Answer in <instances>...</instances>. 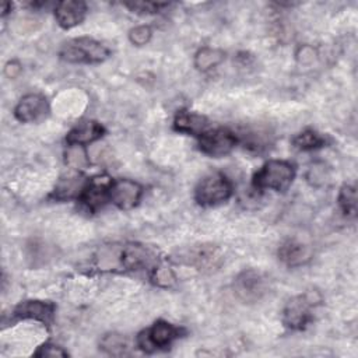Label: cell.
Instances as JSON below:
<instances>
[{
	"instance_id": "24",
	"label": "cell",
	"mask_w": 358,
	"mask_h": 358,
	"mask_svg": "<svg viewBox=\"0 0 358 358\" xmlns=\"http://www.w3.org/2000/svg\"><path fill=\"white\" fill-rule=\"evenodd\" d=\"M152 36V29L148 27V25H138V27H134L133 29H130L129 32V39L133 45H137V46H143L145 43L150 42Z\"/></svg>"
},
{
	"instance_id": "21",
	"label": "cell",
	"mask_w": 358,
	"mask_h": 358,
	"mask_svg": "<svg viewBox=\"0 0 358 358\" xmlns=\"http://www.w3.org/2000/svg\"><path fill=\"white\" fill-rule=\"evenodd\" d=\"M101 348L109 355H124L127 352V341L123 336L110 333L106 334L101 341Z\"/></svg>"
},
{
	"instance_id": "13",
	"label": "cell",
	"mask_w": 358,
	"mask_h": 358,
	"mask_svg": "<svg viewBox=\"0 0 358 358\" xmlns=\"http://www.w3.org/2000/svg\"><path fill=\"white\" fill-rule=\"evenodd\" d=\"M105 133V129L102 124L94 120H84L74 126L66 137V141L69 145H85L90 144L98 138H101Z\"/></svg>"
},
{
	"instance_id": "23",
	"label": "cell",
	"mask_w": 358,
	"mask_h": 358,
	"mask_svg": "<svg viewBox=\"0 0 358 358\" xmlns=\"http://www.w3.org/2000/svg\"><path fill=\"white\" fill-rule=\"evenodd\" d=\"M151 280L155 285L162 287V288H168L172 287L176 281V277L173 274V271L166 267V266H158L152 270L151 273Z\"/></svg>"
},
{
	"instance_id": "16",
	"label": "cell",
	"mask_w": 358,
	"mask_h": 358,
	"mask_svg": "<svg viewBox=\"0 0 358 358\" xmlns=\"http://www.w3.org/2000/svg\"><path fill=\"white\" fill-rule=\"evenodd\" d=\"M186 257L189 259V264L196 266L199 270H204L215 267L220 255L218 250L213 246H197L192 249Z\"/></svg>"
},
{
	"instance_id": "12",
	"label": "cell",
	"mask_w": 358,
	"mask_h": 358,
	"mask_svg": "<svg viewBox=\"0 0 358 358\" xmlns=\"http://www.w3.org/2000/svg\"><path fill=\"white\" fill-rule=\"evenodd\" d=\"M87 14V4L80 0H64L56 4L55 17L57 24L64 28L70 29L83 22Z\"/></svg>"
},
{
	"instance_id": "11",
	"label": "cell",
	"mask_w": 358,
	"mask_h": 358,
	"mask_svg": "<svg viewBox=\"0 0 358 358\" xmlns=\"http://www.w3.org/2000/svg\"><path fill=\"white\" fill-rule=\"evenodd\" d=\"M55 310V305L49 301L31 299L18 303L14 309V316L18 319H34L49 324L53 322Z\"/></svg>"
},
{
	"instance_id": "20",
	"label": "cell",
	"mask_w": 358,
	"mask_h": 358,
	"mask_svg": "<svg viewBox=\"0 0 358 358\" xmlns=\"http://www.w3.org/2000/svg\"><path fill=\"white\" fill-rule=\"evenodd\" d=\"M84 185L78 176H70L67 179H62L56 186L55 196L57 199H70L73 196H80Z\"/></svg>"
},
{
	"instance_id": "26",
	"label": "cell",
	"mask_w": 358,
	"mask_h": 358,
	"mask_svg": "<svg viewBox=\"0 0 358 358\" xmlns=\"http://www.w3.org/2000/svg\"><path fill=\"white\" fill-rule=\"evenodd\" d=\"M36 357H67V352L55 344H43L35 352Z\"/></svg>"
},
{
	"instance_id": "4",
	"label": "cell",
	"mask_w": 358,
	"mask_h": 358,
	"mask_svg": "<svg viewBox=\"0 0 358 358\" xmlns=\"http://www.w3.org/2000/svg\"><path fill=\"white\" fill-rule=\"evenodd\" d=\"M320 301L319 295L305 292L289 299L284 308L282 320L291 329H303L312 320V308Z\"/></svg>"
},
{
	"instance_id": "8",
	"label": "cell",
	"mask_w": 358,
	"mask_h": 358,
	"mask_svg": "<svg viewBox=\"0 0 358 358\" xmlns=\"http://www.w3.org/2000/svg\"><path fill=\"white\" fill-rule=\"evenodd\" d=\"M112 183H113V180L108 176H95V178L90 179L84 185V187L78 196L80 201L90 211L98 210L109 199V192H110Z\"/></svg>"
},
{
	"instance_id": "5",
	"label": "cell",
	"mask_w": 358,
	"mask_h": 358,
	"mask_svg": "<svg viewBox=\"0 0 358 358\" xmlns=\"http://www.w3.org/2000/svg\"><path fill=\"white\" fill-rule=\"evenodd\" d=\"M179 334L180 330L178 327L168 322L158 320L137 337V344L141 350L151 352L157 348L168 347Z\"/></svg>"
},
{
	"instance_id": "1",
	"label": "cell",
	"mask_w": 358,
	"mask_h": 358,
	"mask_svg": "<svg viewBox=\"0 0 358 358\" xmlns=\"http://www.w3.org/2000/svg\"><path fill=\"white\" fill-rule=\"evenodd\" d=\"M110 50L92 38H74L60 49V57L69 63H101L108 59Z\"/></svg>"
},
{
	"instance_id": "15",
	"label": "cell",
	"mask_w": 358,
	"mask_h": 358,
	"mask_svg": "<svg viewBox=\"0 0 358 358\" xmlns=\"http://www.w3.org/2000/svg\"><path fill=\"white\" fill-rule=\"evenodd\" d=\"M310 255L312 253H310L309 246H306L302 242H298L295 239H288L278 249L280 259L291 267L301 266V264L306 263L310 259Z\"/></svg>"
},
{
	"instance_id": "27",
	"label": "cell",
	"mask_w": 358,
	"mask_h": 358,
	"mask_svg": "<svg viewBox=\"0 0 358 358\" xmlns=\"http://www.w3.org/2000/svg\"><path fill=\"white\" fill-rule=\"evenodd\" d=\"M20 71H21V67H20V64H18L17 62H8V63L6 64V67H4V73H6V76L10 77V78L17 77V76L20 74Z\"/></svg>"
},
{
	"instance_id": "22",
	"label": "cell",
	"mask_w": 358,
	"mask_h": 358,
	"mask_svg": "<svg viewBox=\"0 0 358 358\" xmlns=\"http://www.w3.org/2000/svg\"><path fill=\"white\" fill-rule=\"evenodd\" d=\"M338 203L344 214L354 217L357 213V189L351 185H344L340 189L338 194Z\"/></svg>"
},
{
	"instance_id": "17",
	"label": "cell",
	"mask_w": 358,
	"mask_h": 358,
	"mask_svg": "<svg viewBox=\"0 0 358 358\" xmlns=\"http://www.w3.org/2000/svg\"><path fill=\"white\" fill-rule=\"evenodd\" d=\"M150 262V253L140 245H129L120 253V263L129 270H137Z\"/></svg>"
},
{
	"instance_id": "25",
	"label": "cell",
	"mask_w": 358,
	"mask_h": 358,
	"mask_svg": "<svg viewBox=\"0 0 358 358\" xmlns=\"http://www.w3.org/2000/svg\"><path fill=\"white\" fill-rule=\"evenodd\" d=\"M168 3H155V1H134V3H126V7H129L134 13H145L152 14L158 13L161 8L166 7Z\"/></svg>"
},
{
	"instance_id": "19",
	"label": "cell",
	"mask_w": 358,
	"mask_h": 358,
	"mask_svg": "<svg viewBox=\"0 0 358 358\" xmlns=\"http://www.w3.org/2000/svg\"><path fill=\"white\" fill-rule=\"evenodd\" d=\"M294 145L299 150L308 151V150H315L319 147H323L326 144V138L319 134L317 131L312 130V129H306L302 133L296 134V137L292 140Z\"/></svg>"
},
{
	"instance_id": "6",
	"label": "cell",
	"mask_w": 358,
	"mask_h": 358,
	"mask_svg": "<svg viewBox=\"0 0 358 358\" xmlns=\"http://www.w3.org/2000/svg\"><path fill=\"white\" fill-rule=\"evenodd\" d=\"M236 136L228 129H214L200 136L199 147L206 155L218 158L229 154L236 145Z\"/></svg>"
},
{
	"instance_id": "3",
	"label": "cell",
	"mask_w": 358,
	"mask_h": 358,
	"mask_svg": "<svg viewBox=\"0 0 358 358\" xmlns=\"http://www.w3.org/2000/svg\"><path fill=\"white\" fill-rule=\"evenodd\" d=\"M232 194V183L229 179L220 173H210L203 178L194 190V199L200 206L211 207L225 203Z\"/></svg>"
},
{
	"instance_id": "10",
	"label": "cell",
	"mask_w": 358,
	"mask_h": 358,
	"mask_svg": "<svg viewBox=\"0 0 358 358\" xmlns=\"http://www.w3.org/2000/svg\"><path fill=\"white\" fill-rule=\"evenodd\" d=\"M48 101L41 94H28L20 99L14 109V116L22 123L36 122L48 113Z\"/></svg>"
},
{
	"instance_id": "9",
	"label": "cell",
	"mask_w": 358,
	"mask_h": 358,
	"mask_svg": "<svg viewBox=\"0 0 358 358\" xmlns=\"http://www.w3.org/2000/svg\"><path fill=\"white\" fill-rule=\"evenodd\" d=\"M141 186L130 179L113 180L109 192V200L120 210L133 208L141 197Z\"/></svg>"
},
{
	"instance_id": "7",
	"label": "cell",
	"mask_w": 358,
	"mask_h": 358,
	"mask_svg": "<svg viewBox=\"0 0 358 358\" xmlns=\"http://www.w3.org/2000/svg\"><path fill=\"white\" fill-rule=\"evenodd\" d=\"M234 288L243 302H257L267 292V280L256 270H245L235 278Z\"/></svg>"
},
{
	"instance_id": "14",
	"label": "cell",
	"mask_w": 358,
	"mask_h": 358,
	"mask_svg": "<svg viewBox=\"0 0 358 358\" xmlns=\"http://www.w3.org/2000/svg\"><path fill=\"white\" fill-rule=\"evenodd\" d=\"M173 126L176 130L193 136H203L210 129V123L206 116L192 113V112H180L176 115Z\"/></svg>"
},
{
	"instance_id": "28",
	"label": "cell",
	"mask_w": 358,
	"mask_h": 358,
	"mask_svg": "<svg viewBox=\"0 0 358 358\" xmlns=\"http://www.w3.org/2000/svg\"><path fill=\"white\" fill-rule=\"evenodd\" d=\"M8 7H11V4L10 3H3V15H6L7 13H8Z\"/></svg>"
},
{
	"instance_id": "18",
	"label": "cell",
	"mask_w": 358,
	"mask_h": 358,
	"mask_svg": "<svg viewBox=\"0 0 358 358\" xmlns=\"http://www.w3.org/2000/svg\"><path fill=\"white\" fill-rule=\"evenodd\" d=\"M225 52L217 48H201L194 56V66L200 71H208L222 63Z\"/></svg>"
},
{
	"instance_id": "2",
	"label": "cell",
	"mask_w": 358,
	"mask_h": 358,
	"mask_svg": "<svg viewBox=\"0 0 358 358\" xmlns=\"http://www.w3.org/2000/svg\"><path fill=\"white\" fill-rule=\"evenodd\" d=\"M295 178L294 166L287 161L271 159L266 162L253 178V186L257 189H271L285 192Z\"/></svg>"
}]
</instances>
